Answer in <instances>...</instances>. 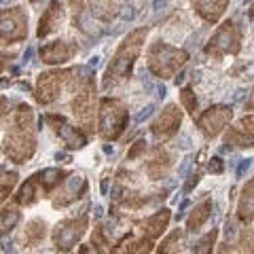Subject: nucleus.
<instances>
[{"label":"nucleus","instance_id":"412c9836","mask_svg":"<svg viewBox=\"0 0 254 254\" xmlns=\"http://www.w3.org/2000/svg\"><path fill=\"white\" fill-rule=\"evenodd\" d=\"M45 233H47V225L45 220H30L28 227H26V233H23V242L26 246H38L43 240H45Z\"/></svg>","mask_w":254,"mask_h":254},{"label":"nucleus","instance_id":"423d86ee","mask_svg":"<svg viewBox=\"0 0 254 254\" xmlns=\"http://www.w3.org/2000/svg\"><path fill=\"white\" fill-rule=\"evenodd\" d=\"M242 49V34L233 21H225L222 26L216 30V34L210 38L208 47H205V53L212 55V58H220L225 53L235 55Z\"/></svg>","mask_w":254,"mask_h":254},{"label":"nucleus","instance_id":"a19ab883","mask_svg":"<svg viewBox=\"0 0 254 254\" xmlns=\"http://www.w3.org/2000/svg\"><path fill=\"white\" fill-rule=\"evenodd\" d=\"M178 146H180V148H189V138H187V136H185V138H182Z\"/></svg>","mask_w":254,"mask_h":254},{"label":"nucleus","instance_id":"5701e85b","mask_svg":"<svg viewBox=\"0 0 254 254\" xmlns=\"http://www.w3.org/2000/svg\"><path fill=\"white\" fill-rule=\"evenodd\" d=\"M252 180L246 185L244 193H242V199H240V205H237V216H240L242 222H252Z\"/></svg>","mask_w":254,"mask_h":254},{"label":"nucleus","instance_id":"f257e3e1","mask_svg":"<svg viewBox=\"0 0 254 254\" xmlns=\"http://www.w3.org/2000/svg\"><path fill=\"white\" fill-rule=\"evenodd\" d=\"M34 113L32 108L21 104L13 117V125L4 138V155L13 163H26L34 155Z\"/></svg>","mask_w":254,"mask_h":254},{"label":"nucleus","instance_id":"2f4dec72","mask_svg":"<svg viewBox=\"0 0 254 254\" xmlns=\"http://www.w3.org/2000/svg\"><path fill=\"white\" fill-rule=\"evenodd\" d=\"M153 113H155V104H148L146 108H142L140 113L136 115V119H133V121H136V123H142V121H144V119H148V117L153 115Z\"/></svg>","mask_w":254,"mask_h":254},{"label":"nucleus","instance_id":"f3484780","mask_svg":"<svg viewBox=\"0 0 254 254\" xmlns=\"http://www.w3.org/2000/svg\"><path fill=\"white\" fill-rule=\"evenodd\" d=\"M190 4H193V9L203 21L216 23L220 19V15L225 13L229 0H190Z\"/></svg>","mask_w":254,"mask_h":254},{"label":"nucleus","instance_id":"a18cd8bd","mask_svg":"<svg viewBox=\"0 0 254 254\" xmlns=\"http://www.w3.org/2000/svg\"><path fill=\"white\" fill-rule=\"evenodd\" d=\"M11 2V0H0V4H9Z\"/></svg>","mask_w":254,"mask_h":254},{"label":"nucleus","instance_id":"9b49d317","mask_svg":"<svg viewBox=\"0 0 254 254\" xmlns=\"http://www.w3.org/2000/svg\"><path fill=\"white\" fill-rule=\"evenodd\" d=\"M62 85H66V72H43L36 83V100L41 104H53L62 95Z\"/></svg>","mask_w":254,"mask_h":254},{"label":"nucleus","instance_id":"1a4fd4ad","mask_svg":"<svg viewBox=\"0 0 254 254\" xmlns=\"http://www.w3.org/2000/svg\"><path fill=\"white\" fill-rule=\"evenodd\" d=\"M78 93L74 95L72 100V113L74 117L78 119V123H81L85 129L91 131L93 127V102H95V85L91 83V78H87V81L76 89Z\"/></svg>","mask_w":254,"mask_h":254},{"label":"nucleus","instance_id":"c9c22d12","mask_svg":"<svg viewBox=\"0 0 254 254\" xmlns=\"http://www.w3.org/2000/svg\"><path fill=\"white\" fill-rule=\"evenodd\" d=\"M250 165H252V159H244V161L240 163V168H237V178H242L244 174L250 170Z\"/></svg>","mask_w":254,"mask_h":254},{"label":"nucleus","instance_id":"79ce46f5","mask_svg":"<svg viewBox=\"0 0 254 254\" xmlns=\"http://www.w3.org/2000/svg\"><path fill=\"white\" fill-rule=\"evenodd\" d=\"M106 190H108V178L102 180V193H106Z\"/></svg>","mask_w":254,"mask_h":254},{"label":"nucleus","instance_id":"ddd939ff","mask_svg":"<svg viewBox=\"0 0 254 254\" xmlns=\"http://www.w3.org/2000/svg\"><path fill=\"white\" fill-rule=\"evenodd\" d=\"M45 121L47 123H51V127L55 129V133L62 138V142L66 144L68 148H83L87 144V140L81 131L76 129V127L72 125H68L66 121H64V117H58V115H47L45 117Z\"/></svg>","mask_w":254,"mask_h":254},{"label":"nucleus","instance_id":"473e14b6","mask_svg":"<svg viewBox=\"0 0 254 254\" xmlns=\"http://www.w3.org/2000/svg\"><path fill=\"white\" fill-rule=\"evenodd\" d=\"M6 117H9V100L0 95V125L6 121Z\"/></svg>","mask_w":254,"mask_h":254},{"label":"nucleus","instance_id":"72a5a7b5","mask_svg":"<svg viewBox=\"0 0 254 254\" xmlns=\"http://www.w3.org/2000/svg\"><path fill=\"white\" fill-rule=\"evenodd\" d=\"M142 150H146V142H144V140H138V142H136V146H133V148L129 150V155H127V159H136V157L142 153Z\"/></svg>","mask_w":254,"mask_h":254},{"label":"nucleus","instance_id":"37998d69","mask_svg":"<svg viewBox=\"0 0 254 254\" xmlns=\"http://www.w3.org/2000/svg\"><path fill=\"white\" fill-rule=\"evenodd\" d=\"M159 6H165V0H155V4H153V9H159Z\"/></svg>","mask_w":254,"mask_h":254},{"label":"nucleus","instance_id":"6e6552de","mask_svg":"<svg viewBox=\"0 0 254 254\" xmlns=\"http://www.w3.org/2000/svg\"><path fill=\"white\" fill-rule=\"evenodd\" d=\"M85 229H87V216L81 214L78 218H68V220H62L53 231V244L58 250H72L76 242L85 235Z\"/></svg>","mask_w":254,"mask_h":254},{"label":"nucleus","instance_id":"e433bc0d","mask_svg":"<svg viewBox=\"0 0 254 254\" xmlns=\"http://www.w3.org/2000/svg\"><path fill=\"white\" fill-rule=\"evenodd\" d=\"M199 178H201V174H193V176H190V180L187 182V187H185V190H187V193H189V190H190V189H193V187L197 185V182H199Z\"/></svg>","mask_w":254,"mask_h":254},{"label":"nucleus","instance_id":"7c9ffc66","mask_svg":"<svg viewBox=\"0 0 254 254\" xmlns=\"http://www.w3.org/2000/svg\"><path fill=\"white\" fill-rule=\"evenodd\" d=\"M208 170H210L212 174H222V170H225V163H222L220 157H214V159H210Z\"/></svg>","mask_w":254,"mask_h":254},{"label":"nucleus","instance_id":"b1692460","mask_svg":"<svg viewBox=\"0 0 254 254\" xmlns=\"http://www.w3.org/2000/svg\"><path fill=\"white\" fill-rule=\"evenodd\" d=\"M21 220V214L19 210L15 208H4L2 212H0V237L11 233L15 227H17V222Z\"/></svg>","mask_w":254,"mask_h":254},{"label":"nucleus","instance_id":"20e7f679","mask_svg":"<svg viewBox=\"0 0 254 254\" xmlns=\"http://www.w3.org/2000/svg\"><path fill=\"white\" fill-rule=\"evenodd\" d=\"M129 115H127V106L117 98H106L100 104V136L104 140H117L123 133Z\"/></svg>","mask_w":254,"mask_h":254},{"label":"nucleus","instance_id":"4be33fe9","mask_svg":"<svg viewBox=\"0 0 254 254\" xmlns=\"http://www.w3.org/2000/svg\"><path fill=\"white\" fill-rule=\"evenodd\" d=\"M168 168H170V157H168V153H165L163 148H157L155 150V157H153V163L148 165V176L153 178V180H159L165 172H168Z\"/></svg>","mask_w":254,"mask_h":254},{"label":"nucleus","instance_id":"c03bdc74","mask_svg":"<svg viewBox=\"0 0 254 254\" xmlns=\"http://www.w3.org/2000/svg\"><path fill=\"white\" fill-rule=\"evenodd\" d=\"M32 53H34V51H32V47H30V49L26 51V55H23V60H26V62H30V58H32Z\"/></svg>","mask_w":254,"mask_h":254},{"label":"nucleus","instance_id":"f704fd0d","mask_svg":"<svg viewBox=\"0 0 254 254\" xmlns=\"http://www.w3.org/2000/svg\"><path fill=\"white\" fill-rule=\"evenodd\" d=\"M190 163H193V157H190V155H189V157H185V161H182V163H180V168H178V176H180V178H182V176H185V174L189 172Z\"/></svg>","mask_w":254,"mask_h":254},{"label":"nucleus","instance_id":"f8f14e48","mask_svg":"<svg viewBox=\"0 0 254 254\" xmlns=\"http://www.w3.org/2000/svg\"><path fill=\"white\" fill-rule=\"evenodd\" d=\"M180 123H182V113L178 110L176 104H170L159 115V119L153 123V127H150V131H153V136L157 140H168L178 131Z\"/></svg>","mask_w":254,"mask_h":254},{"label":"nucleus","instance_id":"a878e982","mask_svg":"<svg viewBox=\"0 0 254 254\" xmlns=\"http://www.w3.org/2000/svg\"><path fill=\"white\" fill-rule=\"evenodd\" d=\"M15 182H17V174H15V172L4 174L2 168H0V203H2L6 197H9L11 189L15 187Z\"/></svg>","mask_w":254,"mask_h":254},{"label":"nucleus","instance_id":"4c0bfd02","mask_svg":"<svg viewBox=\"0 0 254 254\" xmlns=\"http://www.w3.org/2000/svg\"><path fill=\"white\" fill-rule=\"evenodd\" d=\"M11 58H13V55H0V72L4 70V66L9 64V60H11Z\"/></svg>","mask_w":254,"mask_h":254},{"label":"nucleus","instance_id":"9d476101","mask_svg":"<svg viewBox=\"0 0 254 254\" xmlns=\"http://www.w3.org/2000/svg\"><path fill=\"white\" fill-rule=\"evenodd\" d=\"M233 119V110L231 106H212L199 117L197 127L205 138H216L218 133L225 129L227 123Z\"/></svg>","mask_w":254,"mask_h":254},{"label":"nucleus","instance_id":"c756f323","mask_svg":"<svg viewBox=\"0 0 254 254\" xmlns=\"http://www.w3.org/2000/svg\"><path fill=\"white\" fill-rule=\"evenodd\" d=\"M127 250L129 252H150L153 250V246H150V240H140V242L127 244Z\"/></svg>","mask_w":254,"mask_h":254},{"label":"nucleus","instance_id":"39448f33","mask_svg":"<svg viewBox=\"0 0 254 254\" xmlns=\"http://www.w3.org/2000/svg\"><path fill=\"white\" fill-rule=\"evenodd\" d=\"M64 172L55 170V168H47L43 172H36L30 180H26V185L19 189V193L15 195V201L21 205H32L36 203L41 197H45V193H49L51 189H55L62 182Z\"/></svg>","mask_w":254,"mask_h":254},{"label":"nucleus","instance_id":"cd10ccee","mask_svg":"<svg viewBox=\"0 0 254 254\" xmlns=\"http://www.w3.org/2000/svg\"><path fill=\"white\" fill-rule=\"evenodd\" d=\"M180 102H182V106L187 108V113H190V115H195V110H197V98H195V93L189 89H182V93H180Z\"/></svg>","mask_w":254,"mask_h":254},{"label":"nucleus","instance_id":"2eb2a0df","mask_svg":"<svg viewBox=\"0 0 254 254\" xmlns=\"http://www.w3.org/2000/svg\"><path fill=\"white\" fill-rule=\"evenodd\" d=\"M78 51V47L72 43H64V41H55L45 45L41 49V60L45 64H66L68 60H72V55Z\"/></svg>","mask_w":254,"mask_h":254},{"label":"nucleus","instance_id":"a211bd4d","mask_svg":"<svg viewBox=\"0 0 254 254\" xmlns=\"http://www.w3.org/2000/svg\"><path fill=\"white\" fill-rule=\"evenodd\" d=\"M225 142L235 146H252V115L244 117L235 127H229V131L225 133Z\"/></svg>","mask_w":254,"mask_h":254},{"label":"nucleus","instance_id":"bb28decb","mask_svg":"<svg viewBox=\"0 0 254 254\" xmlns=\"http://www.w3.org/2000/svg\"><path fill=\"white\" fill-rule=\"evenodd\" d=\"M182 244V231H174L168 240L159 246V252H178Z\"/></svg>","mask_w":254,"mask_h":254},{"label":"nucleus","instance_id":"dca6fc26","mask_svg":"<svg viewBox=\"0 0 254 254\" xmlns=\"http://www.w3.org/2000/svg\"><path fill=\"white\" fill-rule=\"evenodd\" d=\"M62 19H64V9L58 0H53V2L47 6V11L43 13L41 21H38V30H36V36L38 38H47L53 32H58L60 26H62Z\"/></svg>","mask_w":254,"mask_h":254},{"label":"nucleus","instance_id":"f03ea898","mask_svg":"<svg viewBox=\"0 0 254 254\" xmlns=\"http://www.w3.org/2000/svg\"><path fill=\"white\" fill-rule=\"evenodd\" d=\"M146 38V30L140 28V30H133L129 36L125 38L119 47V51L115 55V60L110 62V66L106 68V76H104V89H110V87H117L121 81L129 78L131 74V68L136 64V58L142 49V43Z\"/></svg>","mask_w":254,"mask_h":254},{"label":"nucleus","instance_id":"6ab92c4d","mask_svg":"<svg viewBox=\"0 0 254 254\" xmlns=\"http://www.w3.org/2000/svg\"><path fill=\"white\" fill-rule=\"evenodd\" d=\"M168 222H170V210H159L150 218H146L144 231H146V235L150 237V240H153V237H159L165 229H168Z\"/></svg>","mask_w":254,"mask_h":254},{"label":"nucleus","instance_id":"aec40b11","mask_svg":"<svg viewBox=\"0 0 254 254\" xmlns=\"http://www.w3.org/2000/svg\"><path fill=\"white\" fill-rule=\"evenodd\" d=\"M210 212H212V203H210V201H203V203L197 205V208L190 212L189 220H187V229H189V231H190V233L199 231V227L210 218Z\"/></svg>","mask_w":254,"mask_h":254},{"label":"nucleus","instance_id":"4468645a","mask_svg":"<svg viewBox=\"0 0 254 254\" xmlns=\"http://www.w3.org/2000/svg\"><path fill=\"white\" fill-rule=\"evenodd\" d=\"M87 190V182L83 176H78V174H72L66 182L62 185V189L58 190V197L53 199V205L55 208H64V205H70L72 201H76L78 197Z\"/></svg>","mask_w":254,"mask_h":254},{"label":"nucleus","instance_id":"7ed1b4c3","mask_svg":"<svg viewBox=\"0 0 254 254\" xmlns=\"http://www.w3.org/2000/svg\"><path fill=\"white\" fill-rule=\"evenodd\" d=\"M189 53L182 49H174V47L165 43H155L148 49V68L150 72L157 74L159 78H170L176 74V70H180L187 64Z\"/></svg>","mask_w":254,"mask_h":254},{"label":"nucleus","instance_id":"0eeeda50","mask_svg":"<svg viewBox=\"0 0 254 254\" xmlns=\"http://www.w3.org/2000/svg\"><path fill=\"white\" fill-rule=\"evenodd\" d=\"M28 36V13L21 6L0 13V43H17Z\"/></svg>","mask_w":254,"mask_h":254},{"label":"nucleus","instance_id":"58836bf2","mask_svg":"<svg viewBox=\"0 0 254 254\" xmlns=\"http://www.w3.org/2000/svg\"><path fill=\"white\" fill-rule=\"evenodd\" d=\"M121 17H123V19H133V11L129 9V6H127V11H123Z\"/></svg>","mask_w":254,"mask_h":254},{"label":"nucleus","instance_id":"c85d7f7f","mask_svg":"<svg viewBox=\"0 0 254 254\" xmlns=\"http://www.w3.org/2000/svg\"><path fill=\"white\" fill-rule=\"evenodd\" d=\"M216 235H218V231H216V229H212V231L205 235L203 240L197 242V246H193V252H210L212 246H214V240H216Z\"/></svg>","mask_w":254,"mask_h":254},{"label":"nucleus","instance_id":"ea45409f","mask_svg":"<svg viewBox=\"0 0 254 254\" xmlns=\"http://www.w3.org/2000/svg\"><path fill=\"white\" fill-rule=\"evenodd\" d=\"M93 214H95V216H102V214H104V212H102V205L95 203V205H93Z\"/></svg>","mask_w":254,"mask_h":254},{"label":"nucleus","instance_id":"393cba45","mask_svg":"<svg viewBox=\"0 0 254 254\" xmlns=\"http://www.w3.org/2000/svg\"><path fill=\"white\" fill-rule=\"evenodd\" d=\"M91 2V13L102 21H110L115 15V2L113 0H89Z\"/></svg>","mask_w":254,"mask_h":254}]
</instances>
